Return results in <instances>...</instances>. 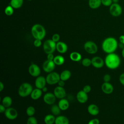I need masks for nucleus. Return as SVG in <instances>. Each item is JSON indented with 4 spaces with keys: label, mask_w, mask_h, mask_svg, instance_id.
I'll return each mask as SVG.
<instances>
[{
    "label": "nucleus",
    "mask_w": 124,
    "mask_h": 124,
    "mask_svg": "<svg viewBox=\"0 0 124 124\" xmlns=\"http://www.w3.org/2000/svg\"><path fill=\"white\" fill-rule=\"evenodd\" d=\"M42 40L39 39H35L33 42V45L36 47H39L42 45Z\"/></svg>",
    "instance_id": "obj_37"
},
{
    "label": "nucleus",
    "mask_w": 124,
    "mask_h": 124,
    "mask_svg": "<svg viewBox=\"0 0 124 124\" xmlns=\"http://www.w3.org/2000/svg\"><path fill=\"white\" fill-rule=\"evenodd\" d=\"M56 43L52 39H47L43 43V50L46 54L53 53L56 50Z\"/></svg>",
    "instance_id": "obj_5"
},
{
    "label": "nucleus",
    "mask_w": 124,
    "mask_h": 124,
    "mask_svg": "<svg viewBox=\"0 0 124 124\" xmlns=\"http://www.w3.org/2000/svg\"><path fill=\"white\" fill-rule=\"evenodd\" d=\"M60 35L58 33H55L52 36V38L51 39L55 42L56 43H57L60 40Z\"/></svg>",
    "instance_id": "obj_36"
},
{
    "label": "nucleus",
    "mask_w": 124,
    "mask_h": 124,
    "mask_svg": "<svg viewBox=\"0 0 124 124\" xmlns=\"http://www.w3.org/2000/svg\"><path fill=\"white\" fill-rule=\"evenodd\" d=\"M53 93L56 98L60 99L65 98L66 95V93L64 88L62 87H60L59 86L55 88Z\"/></svg>",
    "instance_id": "obj_14"
},
{
    "label": "nucleus",
    "mask_w": 124,
    "mask_h": 124,
    "mask_svg": "<svg viewBox=\"0 0 124 124\" xmlns=\"http://www.w3.org/2000/svg\"><path fill=\"white\" fill-rule=\"evenodd\" d=\"M84 49L88 53L94 54L97 52L98 46L94 42L88 41L84 44Z\"/></svg>",
    "instance_id": "obj_7"
},
{
    "label": "nucleus",
    "mask_w": 124,
    "mask_h": 124,
    "mask_svg": "<svg viewBox=\"0 0 124 124\" xmlns=\"http://www.w3.org/2000/svg\"><path fill=\"white\" fill-rule=\"evenodd\" d=\"M4 86L3 83L1 81H0V92H2L4 89Z\"/></svg>",
    "instance_id": "obj_46"
},
{
    "label": "nucleus",
    "mask_w": 124,
    "mask_h": 124,
    "mask_svg": "<svg viewBox=\"0 0 124 124\" xmlns=\"http://www.w3.org/2000/svg\"><path fill=\"white\" fill-rule=\"evenodd\" d=\"M81 64L85 67H88L92 65V60L88 58H84L81 61Z\"/></svg>",
    "instance_id": "obj_33"
},
{
    "label": "nucleus",
    "mask_w": 124,
    "mask_h": 124,
    "mask_svg": "<svg viewBox=\"0 0 124 124\" xmlns=\"http://www.w3.org/2000/svg\"><path fill=\"white\" fill-rule=\"evenodd\" d=\"M58 105L61 110H66L69 107V102L67 99L64 98L60 99Z\"/></svg>",
    "instance_id": "obj_21"
},
{
    "label": "nucleus",
    "mask_w": 124,
    "mask_h": 124,
    "mask_svg": "<svg viewBox=\"0 0 124 124\" xmlns=\"http://www.w3.org/2000/svg\"><path fill=\"white\" fill-rule=\"evenodd\" d=\"M118 43L116 38L108 37L105 38L102 43V48L107 54L114 53L118 47Z\"/></svg>",
    "instance_id": "obj_1"
},
{
    "label": "nucleus",
    "mask_w": 124,
    "mask_h": 124,
    "mask_svg": "<svg viewBox=\"0 0 124 124\" xmlns=\"http://www.w3.org/2000/svg\"><path fill=\"white\" fill-rule=\"evenodd\" d=\"M91 60L92 65L96 68H101L105 64L104 60L99 56L93 57Z\"/></svg>",
    "instance_id": "obj_13"
},
{
    "label": "nucleus",
    "mask_w": 124,
    "mask_h": 124,
    "mask_svg": "<svg viewBox=\"0 0 124 124\" xmlns=\"http://www.w3.org/2000/svg\"><path fill=\"white\" fill-rule=\"evenodd\" d=\"M14 8L10 5L6 7L4 9V13L7 16H11L14 13Z\"/></svg>",
    "instance_id": "obj_32"
},
{
    "label": "nucleus",
    "mask_w": 124,
    "mask_h": 124,
    "mask_svg": "<svg viewBox=\"0 0 124 124\" xmlns=\"http://www.w3.org/2000/svg\"><path fill=\"white\" fill-rule=\"evenodd\" d=\"M88 4L91 9H96L98 8L102 4L101 0H89Z\"/></svg>",
    "instance_id": "obj_24"
},
{
    "label": "nucleus",
    "mask_w": 124,
    "mask_h": 124,
    "mask_svg": "<svg viewBox=\"0 0 124 124\" xmlns=\"http://www.w3.org/2000/svg\"><path fill=\"white\" fill-rule=\"evenodd\" d=\"M60 79L64 81L68 80L71 76V73L68 70H64L62 71L60 74Z\"/></svg>",
    "instance_id": "obj_25"
},
{
    "label": "nucleus",
    "mask_w": 124,
    "mask_h": 124,
    "mask_svg": "<svg viewBox=\"0 0 124 124\" xmlns=\"http://www.w3.org/2000/svg\"><path fill=\"white\" fill-rule=\"evenodd\" d=\"M31 33L35 39L42 40L46 36V31L42 25L35 24L31 27Z\"/></svg>",
    "instance_id": "obj_3"
},
{
    "label": "nucleus",
    "mask_w": 124,
    "mask_h": 124,
    "mask_svg": "<svg viewBox=\"0 0 124 124\" xmlns=\"http://www.w3.org/2000/svg\"><path fill=\"white\" fill-rule=\"evenodd\" d=\"M6 108L4 107L2 104L0 105V112L1 113H4V112L6 110Z\"/></svg>",
    "instance_id": "obj_43"
},
{
    "label": "nucleus",
    "mask_w": 124,
    "mask_h": 124,
    "mask_svg": "<svg viewBox=\"0 0 124 124\" xmlns=\"http://www.w3.org/2000/svg\"><path fill=\"white\" fill-rule=\"evenodd\" d=\"M33 90L32 85L28 82L22 83L18 90V95L22 97H25L31 95Z\"/></svg>",
    "instance_id": "obj_4"
},
{
    "label": "nucleus",
    "mask_w": 124,
    "mask_h": 124,
    "mask_svg": "<svg viewBox=\"0 0 124 124\" xmlns=\"http://www.w3.org/2000/svg\"><path fill=\"white\" fill-rule=\"evenodd\" d=\"M55 124H69V121L67 117L63 115H58L56 117Z\"/></svg>",
    "instance_id": "obj_22"
},
{
    "label": "nucleus",
    "mask_w": 124,
    "mask_h": 124,
    "mask_svg": "<svg viewBox=\"0 0 124 124\" xmlns=\"http://www.w3.org/2000/svg\"><path fill=\"white\" fill-rule=\"evenodd\" d=\"M119 0H112L113 3H118Z\"/></svg>",
    "instance_id": "obj_49"
},
{
    "label": "nucleus",
    "mask_w": 124,
    "mask_h": 124,
    "mask_svg": "<svg viewBox=\"0 0 124 124\" xmlns=\"http://www.w3.org/2000/svg\"><path fill=\"white\" fill-rule=\"evenodd\" d=\"M56 117L52 114L46 115L44 119V123L46 124H53L55 123Z\"/></svg>",
    "instance_id": "obj_27"
},
{
    "label": "nucleus",
    "mask_w": 124,
    "mask_h": 124,
    "mask_svg": "<svg viewBox=\"0 0 124 124\" xmlns=\"http://www.w3.org/2000/svg\"><path fill=\"white\" fill-rule=\"evenodd\" d=\"M119 41L120 43L124 45V35H121L119 38Z\"/></svg>",
    "instance_id": "obj_45"
},
{
    "label": "nucleus",
    "mask_w": 124,
    "mask_h": 124,
    "mask_svg": "<svg viewBox=\"0 0 124 124\" xmlns=\"http://www.w3.org/2000/svg\"><path fill=\"white\" fill-rule=\"evenodd\" d=\"M1 104L6 108H9L12 104V99L9 96H4L1 101Z\"/></svg>",
    "instance_id": "obj_26"
},
{
    "label": "nucleus",
    "mask_w": 124,
    "mask_h": 124,
    "mask_svg": "<svg viewBox=\"0 0 124 124\" xmlns=\"http://www.w3.org/2000/svg\"><path fill=\"white\" fill-rule=\"evenodd\" d=\"M87 111L88 113L92 116H96L98 114L99 112V109L98 107L95 104H92L88 106L87 108Z\"/></svg>",
    "instance_id": "obj_19"
},
{
    "label": "nucleus",
    "mask_w": 124,
    "mask_h": 124,
    "mask_svg": "<svg viewBox=\"0 0 124 124\" xmlns=\"http://www.w3.org/2000/svg\"><path fill=\"white\" fill-rule=\"evenodd\" d=\"M121 54H122V57L124 58V48L122 49V50Z\"/></svg>",
    "instance_id": "obj_48"
},
{
    "label": "nucleus",
    "mask_w": 124,
    "mask_h": 124,
    "mask_svg": "<svg viewBox=\"0 0 124 124\" xmlns=\"http://www.w3.org/2000/svg\"><path fill=\"white\" fill-rule=\"evenodd\" d=\"M99 120L97 118H94L89 121L88 124H99Z\"/></svg>",
    "instance_id": "obj_40"
},
{
    "label": "nucleus",
    "mask_w": 124,
    "mask_h": 124,
    "mask_svg": "<svg viewBox=\"0 0 124 124\" xmlns=\"http://www.w3.org/2000/svg\"><path fill=\"white\" fill-rule=\"evenodd\" d=\"M42 93L43 91L41 89L36 88L35 89H33L30 96L32 100H36L41 97L42 95Z\"/></svg>",
    "instance_id": "obj_20"
},
{
    "label": "nucleus",
    "mask_w": 124,
    "mask_h": 124,
    "mask_svg": "<svg viewBox=\"0 0 124 124\" xmlns=\"http://www.w3.org/2000/svg\"><path fill=\"white\" fill-rule=\"evenodd\" d=\"M67 45L64 42L59 41L56 43V50L60 53L64 54L67 52Z\"/></svg>",
    "instance_id": "obj_18"
},
{
    "label": "nucleus",
    "mask_w": 124,
    "mask_h": 124,
    "mask_svg": "<svg viewBox=\"0 0 124 124\" xmlns=\"http://www.w3.org/2000/svg\"><path fill=\"white\" fill-rule=\"evenodd\" d=\"M26 112L29 117L33 116L35 113V109L33 106H29L27 108Z\"/></svg>",
    "instance_id": "obj_31"
},
{
    "label": "nucleus",
    "mask_w": 124,
    "mask_h": 124,
    "mask_svg": "<svg viewBox=\"0 0 124 124\" xmlns=\"http://www.w3.org/2000/svg\"><path fill=\"white\" fill-rule=\"evenodd\" d=\"M76 98L78 102L81 104H84L88 100V93L84 92L83 90H80L78 92L76 95Z\"/></svg>",
    "instance_id": "obj_16"
},
{
    "label": "nucleus",
    "mask_w": 124,
    "mask_h": 124,
    "mask_svg": "<svg viewBox=\"0 0 124 124\" xmlns=\"http://www.w3.org/2000/svg\"><path fill=\"white\" fill-rule=\"evenodd\" d=\"M28 71L31 76L36 78L39 76L41 73V69L39 66L35 63H31L29 66Z\"/></svg>",
    "instance_id": "obj_11"
},
{
    "label": "nucleus",
    "mask_w": 124,
    "mask_h": 124,
    "mask_svg": "<svg viewBox=\"0 0 124 124\" xmlns=\"http://www.w3.org/2000/svg\"><path fill=\"white\" fill-rule=\"evenodd\" d=\"M119 81L121 84L124 86V73L121 74L119 77Z\"/></svg>",
    "instance_id": "obj_41"
},
{
    "label": "nucleus",
    "mask_w": 124,
    "mask_h": 124,
    "mask_svg": "<svg viewBox=\"0 0 124 124\" xmlns=\"http://www.w3.org/2000/svg\"><path fill=\"white\" fill-rule=\"evenodd\" d=\"M111 77L109 74H105L103 77V80L105 82H109Z\"/></svg>",
    "instance_id": "obj_39"
},
{
    "label": "nucleus",
    "mask_w": 124,
    "mask_h": 124,
    "mask_svg": "<svg viewBox=\"0 0 124 124\" xmlns=\"http://www.w3.org/2000/svg\"><path fill=\"white\" fill-rule=\"evenodd\" d=\"M65 82L64 81L60 79V80L59 81V82H58L57 84H58V85L59 86L63 87L64 86V85H65V82Z\"/></svg>",
    "instance_id": "obj_44"
},
{
    "label": "nucleus",
    "mask_w": 124,
    "mask_h": 124,
    "mask_svg": "<svg viewBox=\"0 0 124 124\" xmlns=\"http://www.w3.org/2000/svg\"><path fill=\"white\" fill-rule=\"evenodd\" d=\"M46 83H47L46 78L41 76H39L36 77V78L35 80V86L36 88L41 90L46 86Z\"/></svg>",
    "instance_id": "obj_15"
},
{
    "label": "nucleus",
    "mask_w": 124,
    "mask_h": 124,
    "mask_svg": "<svg viewBox=\"0 0 124 124\" xmlns=\"http://www.w3.org/2000/svg\"><path fill=\"white\" fill-rule=\"evenodd\" d=\"M101 90L104 93L109 94L113 92L114 88L110 83L104 82L101 85Z\"/></svg>",
    "instance_id": "obj_17"
},
{
    "label": "nucleus",
    "mask_w": 124,
    "mask_h": 124,
    "mask_svg": "<svg viewBox=\"0 0 124 124\" xmlns=\"http://www.w3.org/2000/svg\"><path fill=\"white\" fill-rule=\"evenodd\" d=\"M23 4V0H11L10 5L14 9H19Z\"/></svg>",
    "instance_id": "obj_29"
},
{
    "label": "nucleus",
    "mask_w": 124,
    "mask_h": 124,
    "mask_svg": "<svg viewBox=\"0 0 124 124\" xmlns=\"http://www.w3.org/2000/svg\"><path fill=\"white\" fill-rule=\"evenodd\" d=\"M56 97L54 93L48 92L46 93L43 96V100L44 102L49 105H52L56 101Z\"/></svg>",
    "instance_id": "obj_12"
},
{
    "label": "nucleus",
    "mask_w": 124,
    "mask_h": 124,
    "mask_svg": "<svg viewBox=\"0 0 124 124\" xmlns=\"http://www.w3.org/2000/svg\"><path fill=\"white\" fill-rule=\"evenodd\" d=\"M56 64L53 61L46 60L45 61L42 65V68L43 70L47 73L53 72L55 68Z\"/></svg>",
    "instance_id": "obj_9"
},
{
    "label": "nucleus",
    "mask_w": 124,
    "mask_h": 124,
    "mask_svg": "<svg viewBox=\"0 0 124 124\" xmlns=\"http://www.w3.org/2000/svg\"><path fill=\"white\" fill-rule=\"evenodd\" d=\"M82 90L86 93H88L91 91V87L89 85H86L83 87Z\"/></svg>",
    "instance_id": "obj_38"
},
{
    "label": "nucleus",
    "mask_w": 124,
    "mask_h": 124,
    "mask_svg": "<svg viewBox=\"0 0 124 124\" xmlns=\"http://www.w3.org/2000/svg\"><path fill=\"white\" fill-rule=\"evenodd\" d=\"M110 15L114 17H118L122 13L123 9L122 6L118 3H113L109 8Z\"/></svg>",
    "instance_id": "obj_8"
},
{
    "label": "nucleus",
    "mask_w": 124,
    "mask_h": 124,
    "mask_svg": "<svg viewBox=\"0 0 124 124\" xmlns=\"http://www.w3.org/2000/svg\"><path fill=\"white\" fill-rule=\"evenodd\" d=\"M53 62H54L56 65L60 66L62 65L64 63L65 59L64 58L62 55H58L55 56L53 60Z\"/></svg>",
    "instance_id": "obj_28"
},
{
    "label": "nucleus",
    "mask_w": 124,
    "mask_h": 124,
    "mask_svg": "<svg viewBox=\"0 0 124 124\" xmlns=\"http://www.w3.org/2000/svg\"><path fill=\"white\" fill-rule=\"evenodd\" d=\"M104 61L106 66L111 70L117 69L121 64V59L119 56L114 52L108 54Z\"/></svg>",
    "instance_id": "obj_2"
},
{
    "label": "nucleus",
    "mask_w": 124,
    "mask_h": 124,
    "mask_svg": "<svg viewBox=\"0 0 124 124\" xmlns=\"http://www.w3.org/2000/svg\"><path fill=\"white\" fill-rule=\"evenodd\" d=\"M27 124H38L36 118L33 116L29 117L27 121Z\"/></svg>",
    "instance_id": "obj_34"
},
{
    "label": "nucleus",
    "mask_w": 124,
    "mask_h": 124,
    "mask_svg": "<svg viewBox=\"0 0 124 124\" xmlns=\"http://www.w3.org/2000/svg\"><path fill=\"white\" fill-rule=\"evenodd\" d=\"M4 115L8 119L13 120L17 118L18 112L15 108L9 107L6 108V110L4 112Z\"/></svg>",
    "instance_id": "obj_10"
},
{
    "label": "nucleus",
    "mask_w": 124,
    "mask_h": 124,
    "mask_svg": "<svg viewBox=\"0 0 124 124\" xmlns=\"http://www.w3.org/2000/svg\"><path fill=\"white\" fill-rule=\"evenodd\" d=\"M46 83L48 85H54L57 84L60 79V76L56 72H51L48 73L46 77Z\"/></svg>",
    "instance_id": "obj_6"
},
{
    "label": "nucleus",
    "mask_w": 124,
    "mask_h": 124,
    "mask_svg": "<svg viewBox=\"0 0 124 124\" xmlns=\"http://www.w3.org/2000/svg\"><path fill=\"white\" fill-rule=\"evenodd\" d=\"M50 110L52 114L54 116H58L61 113V109L59 108V106L57 105H52L51 107Z\"/></svg>",
    "instance_id": "obj_30"
},
{
    "label": "nucleus",
    "mask_w": 124,
    "mask_h": 124,
    "mask_svg": "<svg viewBox=\"0 0 124 124\" xmlns=\"http://www.w3.org/2000/svg\"><path fill=\"white\" fill-rule=\"evenodd\" d=\"M101 3L105 6L109 7L113 3V1L112 0H101Z\"/></svg>",
    "instance_id": "obj_35"
},
{
    "label": "nucleus",
    "mask_w": 124,
    "mask_h": 124,
    "mask_svg": "<svg viewBox=\"0 0 124 124\" xmlns=\"http://www.w3.org/2000/svg\"><path fill=\"white\" fill-rule=\"evenodd\" d=\"M28 0V1H31L32 0Z\"/></svg>",
    "instance_id": "obj_50"
},
{
    "label": "nucleus",
    "mask_w": 124,
    "mask_h": 124,
    "mask_svg": "<svg viewBox=\"0 0 124 124\" xmlns=\"http://www.w3.org/2000/svg\"><path fill=\"white\" fill-rule=\"evenodd\" d=\"M55 56L53 55V53H49L47 54V60L50 61H53Z\"/></svg>",
    "instance_id": "obj_42"
},
{
    "label": "nucleus",
    "mask_w": 124,
    "mask_h": 124,
    "mask_svg": "<svg viewBox=\"0 0 124 124\" xmlns=\"http://www.w3.org/2000/svg\"><path fill=\"white\" fill-rule=\"evenodd\" d=\"M69 57L71 61L75 62H79L82 59V56L80 53L76 51L72 52L70 53Z\"/></svg>",
    "instance_id": "obj_23"
},
{
    "label": "nucleus",
    "mask_w": 124,
    "mask_h": 124,
    "mask_svg": "<svg viewBox=\"0 0 124 124\" xmlns=\"http://www.w3.org/2000/svg\"><path fill=\"white\" fill-rule=\"evenodd\" d=\"M42 91H43V92L46 93V92L47 91V88H46V86H45V87H44L42 89Z\"/></svg>",
    "instance_id": "obj_47"
}]
</instances>
